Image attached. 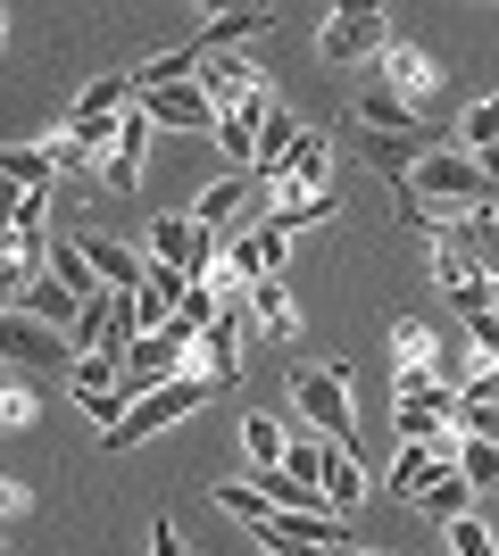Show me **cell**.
Listing matches in <instances>:
<instances>
[{
    "label": "cell",
    "instance_id": "obj_35",
    "mask_svg": "<svg viewBox=\"0 0 499 556\" xmlns=\"http://www.w3.org/2000/svg\"><path fill=\"white\" fill-rule=\"evenodd\" d=\"M450 548H458V556H499V540L483 532L475 515H458V523H450Z\"/></svg>",
    "mask_w": 499,
    "mask_h": 556
},
{
    "label": "cell",
    "instance_id": "obj_25",
    "mask_svg": "<svg viewBox=\"0 0 499 556\" xmlns=\"http://www.w3.org/2000/svg\"><path fill=\"white\" fill-rule=\"evenodd\" d=\"M358 150L375 159V175H383V184H391V191H400L408 175H416V159H425L416 141H391V134H358Z\"/></svg>",
    "mask_w": 499,
    "mask_h": 556
},
{
    "label": "cell",
    "instance_id": "obj_22",
    "mask_svg": "<svg viewBox=\"0 0 499 556\" xmlns=\"http://www.w3.org/2000/svg\"><path fill=\"white\" fill-rule=\"evenodd\" d=\"M25 316H34V325H50V332H75V316H84V307H75L67 300V282H59V275H34V282H25Z\"/></svg>",
    "mask_w": 499,
    "mask_h": 556
},
{
    "label": "cell",
    "instance_id": "obj_42",
    "mask_svg": "<svg viewBox=\"0 0 499 556\" xmlns=\"http://www.w3.org/2000/svg\"><path fill=\"white\" fill-rule=\"evenodd\" d=\"M0 300H9V291H0ZM9 307H17V300H9Z\"/></svg>",
    "mask_w": 499,
    "mask_h": 556
},
{
    "label": "cell",
    "instance_id": "obj_20",
    "mask_svg": "<svg viewBox=\"0 0 499 556\" xmlns=\"http://www.w3.org/2000/svg\"><path fill=\"white\" fill-rule=\"evenodd\" d=\"M266 25H275V9H216L191 42H200V59H216V50H241L250 34H266Z\"/></svg>",
    "mask_w": 499,
    "mask_h": 556
},
{
    "label": "cell",
    "instance_id": "obj_11",
    "mask_svg": "<svg viewBox=\"0 0 499 556\" xmlns=\"http://www.w3.org/2000/svg\"><path fill=\"white\" fill-rule=\"evenodd\" d=\"M142 150H150V116H142V100L117 116V150H109V166H100V184L117 191V200H134L142 191Z\"/></svg>",
    "mask_w": 499,
    "mask_h": 556
},
{
    "label": "cell",
    "instance_id": "obj_38",
    "mask_svg": "<svg viewBox=\"0 0 499 556\" xmlns=\"http://www.w3.org/2000/svg\"><path fill=\"white\" fill-rule=\"evenodd\" d=\"M475 325V349H483V366H499V316H466Z\"/></svg>",
    "mask_w": 499,
    "mask_h": 556
},
{
    "label": "cell",
    "instance_id": "obj_28",
    "mask_svg": "<svg viewBox=\"0 0 499 556\" xmlns=\"http://www.w3.org/2000/svg\"><path fill=\"white\" fill-rule=\"evenodd\" d=\"M284 432H275V416H241V457H250V473H275L284 465Z\"/></svg>",
    "mask_w": 499,
    "mask_h": 556
},
{
    "label": "cell",
    "instance_id": "obj_18",
    "mask_svg": "<svg viewBox=\"0 0 499 556\" xmlns=\"http://www.w3.org/2000/svg\"><path fill=\"white\" fill-rule=\"evenodd\" d=\"M358 125H366V134H391V141H416V134H425V100L366 92V100H358Z\"/></svg>",
    "mask_w": 499,
    "mask_h": 556
},
{
    "label": "cell",
    "instance_id": "obj_13",
    "mask_svg": "<svg viewBox=\"0 0 499 556\" xmlns=\"http://www.w3.org/2000/svg\"><path fill=\"white\" fill-rule=\"evenodd\" d=\"M441 473H458V441L400 448V457H391V498H408V507H416V498H425V490L441 482Z\"/></svg>",
    "mask_w": 499,
    "mask_h": 556
},
{
    "label": "cell",
    "instance_id": "obj_29",
    "mask_svg": "<svg viewBox=\"0 0 499 556\" xmlns=\"http://www.w3.org/2000/svg\"><path fill=\"white\" fill-rule=\"evenodd\" d=\"M209 507H225L234 523H250V532H259L266 515H275V507H266V490H259V482H216V490H209Z\"/></svg>",
    "mask_w": 499,
    "mask_h": 556
},
{
    "label": "cell",
    "instance_id": "obj_19",
    "mask_svg": "<svg viewBox=\"0 0 499 556\" xmlns=\"http://www.w3.org/2000/svg\"><path fill=\"white\" fill-rule=\"evenodd\" d=\"M125 109H134V75H100L67 100V125H117Z\"/></svg>",
    "mask_w": 499,
    "mask_h": 556
},
{
    "label": "cell",
    "instance_id": "obj_17",
    "mask_svg": "<svg viewBox=\"0 0 499 556\" xmlns=\"http://www.w3.org/2000/svg\"><path fill=\"white\" fill-rule=\"evenodd\" d=\"M50 275L67 282V300H75V307H100V300H117V291L100 282V266L84 257V241H50Z\"/></svg>",
    "mask_w": 499,
    "mask_h": 556
},
{
    "label": "cell",
    "instance_id": "obj_33",
    "mask_svg": "<svg viewBox=\"0 0 499 556\" xmlns=\"http://www.w3.org/2000/svg\"><path fill=\"white\" fill-rule=\"evenodd\" d=\"M433 282H441V291L475 282V257H466V250H450V241H433ZM483 282H491V275H483Z\"/></svg>",
    "mask_w": 499,
    "mask_h": 556
},
{
    "label": "cell",
    "instance_id": "obj_36",
    "mask_svg": "<svg viewBox=\"0 0 499 556\" xmlns=\"http://www.w3.org/2000/svg\"><path fill=\"white\" fill-rule=\"evenodd\" d=\"M150 556H191L184 532H175V515H159V523H150Z\"/></svg>",
    "mask_w": 499,
    "mask_h": 556
},
{
    "label": "cell",
    "instance_id": "obj_40",
    "mask_svg": "<svg viewBox=\"0 0 499 556\" xmlns=\"http://www.w3.org/2000/svg\"><path fill=\"white\" fill-rule=\"evenodd\" d=\"M341 556H383V548H341Z\"/></svg>",
    "mask_w": 499,
    "mask_h": 556
},
{
    "label": "cell",
    "instance_id": "obj_5",
    "mask_svg": "<svg viewBox=\"0 0 499 556\" xmlns=\"http://www.w3.org/2000/svg\"><path fill=\"white\" fill-rule=\"evenodd\" d=\"M150 257H159V266H175L184 282H209L216 257H225V241H216V232H200L191 216H150Z\"/></svg>",
    "mask_w": 499,
    "mask_h": 556
},
{
    "label": "cell",
    "instance_id": "obj_27",
    "mask_svg": "<svg viewBox=\"0 0 499 556\" xmlns=\"http://www.w3.org/2000/svg\"><path fill=\"white\" fill-rule=\"evenodd\" d=\"M333 216H341V191H309V200H275V208H266V225L309 232V225H333Z\"/></svg>",
    "mask_w": 499,
    "mask_h": 556
},
{
    "label": "cell",
    "instance_id": "obj_43",
    "mask_svg": "<svg viewBox=\"0 0 499 556\" xmlns=\"http://www.w3.org/2000/svg\"><path fill=\"white\" fill-rule=\"evenodd\" d=\"M284 556H300V548H284Z\"/></svg>",
    "mask_w": 499,
    "mask_h": 556
},
{
    "label": "cell",
    "instance_id": "obj_26",
    "mask_svg": "<svg viewBox=\"0 0 499 556\" xmlns=\"http://www.w3.org/2000/svg\"><path fill=\"white\" fill-rule=\"evenodd\" d=\"M475 498H483V490L466 482V473H441V482L416 498V515H433V523H458V515H475Z\"/></svg>",
    "mask_w": 499,
    "mask_h": 556
},
{
    "label": "cell",
    "instance_id": "obj_2",
    "mask_svg": "<svg viewBox=\"0 0 499 556\" xmlns=\"http://www.w3.org/2000/svg\"><path fill=\"white\" fill-rule=\"evenodd\" d=\"M408 200H425L433 216H475V208H491V184H483V166L466 159V150H425L416 159V175H408Z\"/></svg>",
    "mask_w": 499,
    "mask_h": 556
},
{
    "label": "cell",
    "instance_id": "obj_6",
    "mask_svg": "<svg viewBox=\"0 0 499 556\" xmlns=\"http://www.w3.org/2000/svg\"><path fill=\"white\" fill-rule=\"evenodd\" d=\"M383 50H391V17H383V9H333L325 34H316V59H325V67L383 59Z\"/></svg>",
    "mask_w": 499,
    "mask_h": 556
},
{
    "label": "cell",
    "instance_id": "obj_12",
    "mask_svg": "<svg viewBox=\"0 0 499 556\" xmlns=\"http://www.w3.org/2000/svg\"><path fill=\"white\" fill-rule=\"evenodd\" d=\"M266 116H275V92H250V100H234V109L216 116V150H225L241 175L259 166V125H266Z\"/></svg>",
    "mask_w": 499,
    "mask_h": 556
},
{
    "label": "cell",
    "instance_id": "obj_3",
    "mask_svg": "<svg viewBox=\"0 0 499 556\" xmlns=\"http://www.w3.org/2000/svg\"><path fill=\"white\" fill-rule=\"evenodd\" d=\"M291 407L309 416L316 441L350 448L358 432V407H350V366H291Z\"/></svg>",
    "mask_w": 499,
    "mask_h": 556
},
{
    "label": "cell",
    "instance_id": "obj_37",
    "mask_svg": "<svg viewBox=\"0 0 499 556\" xmlns=\"http://www.w3.org/2000/svg\"><path fill=\"white\" fill-rule=\"evenodd\" d=\"M17 216H25V191L9 184V175H0V241H9V232H17Z\"/></svg>",
    "mask_w": 499,
    "mask_h": 556
},
{
    "label": "cell",
    "instance_id": "obj_30",
    "mask_svg": "<svg viewBox=\"0 0 499 556\" xmlns=\"http://www.w3.org/2000/svg\"><path fill=\"white\" fill-rule=\"evenodd\" d=\"M425 84H433V59H425V50H383V92H425Z\"/></svg>",
    "mask_w": 499,
    "mask_h": 556
},
{
    "label": "cell",
    "instance_id": "obj_24",
    "mask_svg": "<svg viewBox=\"0 0 499 556\" xmlns=\"http://www.w3.org/2000/svg\"><path fill=\"white\" fill-rule=\"evenodd\" d=\"M366 490H375V482H366V465H358L350 448H333V465H325V515H350Z\"/></svg>",
    "mask_w": 499,
    "mask_h": 556
},
{
    "label": "cell",
    "instance_id": "obj_16",
    "mask_svg": "<svg viewBox=\"0 0 499 556\" xmlns=\"http://www.w3.org/2000/svg\"><path fill=\"white\" fill-rule=\"evenodd\" d=\"M441 241H450V250H466V257H475V275H491V282H499V208L450 216V225H441Z\"/></svg>",
    "mask_w": 499,
    "mask_h": 556
},
{
    "label": "cell",
    "instance_id": "obj_4",
    "mask_svg": "<svg viewBox=\"0 0 499 556\" xmlns=\"http://www.w3.org/2000/svg\"><path fill=\"white\" fill-rule=\"evenodd\" d=\"M209 374H184V382H159V391L150 399H134V407H125V424L117 432H100V448H142L150 432H166V424H184V416H200V407H209Z\"/></svg>",
    "mask_w": 499,
    "mask_h": 556
},
{
    "label": "cell",
    "instance_id": "obj_39",
    "mask_svg": "<svg viewBox=\"0 0 499 556\" xmlns=\"http://www.w3.org/2000/svg\"><path fill=\"white\" fill-rule=\"evenodd\" d=\"M475 166H483V184H499V141H491V150H483Z\"/></svg>",
    "mask_w": 499,
    "mask_h": 556
},
{
    "label": "cell",
    "instance_id": "obj_41",
    "mask_svg": "<svg viewBox=\"0 0 499 556\" xmlns=\"http://www.w3.org/2000/svg\"><path fill=\"white\" fill-rule=\"evenodd\" d=\"M0 42H9V17H0Z\"/></svg>",
    "mask_w": 499,
    "mask_h": 556
},
{
    "label": "cell",
    "instance_id": "obj_7",
    "mask_svg": "<svg viewBox=\"0 0 499 556\" xmlns=\"http://www.w3.org/2000/svg\"><path fill=\"white\" fill-rule=\"evenodd\" d=\"M250 208H259V175H241V166H234V175H216V184L200 191L184 216H191L200 232H216V241H234V225H241Z\"/></svg>",
    "mask_w": 499,
    "mask_h": 556
},
{
    "label": "cell",
    "instance_id": "obj_8",
    "mask_svg": "<svg viewBox=\"0 0 499 556\" xmlns=\"http://www.w3.org/2000/svg\"><path fill=\"white\" fill-rule=\"evenodd\" d=\"M0 366H75V341L67 332L34 325V316H0Z\"/></svg>",
    "mask_w": 499,
    "mask_h": 556
},
{
    "label": "cell",
    "instance_id": "obj_9",
    "mask_svg": "<svg viewBox=\"0 0 499 556\" xmlns=\"http://www.w3.org/2000/svg\"><path fill=\"white\" fill-rule=\"evenodd\" d=\"M142 116H150V125H166V134H216V116H225V109H216V100L200 92V75H191V84H166V92H150Z\"/></svg>",
    "mask_w": 499,
    "mask_h": 556
},
{
    "label": "cell",
    "instance_id": "obj_1",
    "mask_svg": "<svg viewBox=\"0 0 499 556\" xmlns=\"http://www.w3.org/2000/svg\"><path fill=\"white\" fill-rule=\"evenodd\" d=\"M391 424H400V448L450 441V432H458V391L433 366H400V374H391Z\"/></svg>",
    "mask_w": 499,
    "mask_h": 556
},
{
    "label": "cell",
    "instance_id": "obj_21",
    "mask_svg": "<svg viewBox=\"0 0 499 556\" xmlns=\"http://www.w3.org/2000/svg\"><path fill=\"white\" fill-rule=\"evenodd\" d=\"M241 316H250V332H275V341H284V332L300 325V307H291L284 275H266V282H250V300H241Z\"/></svg>",
    "mask_w": 499,
    "mask_h": 556
},
{
    "label": "cell",
    "instance_id": "obj_15",
    "mask_svg": "<svg viewBox=\"0 0 499 556\" xmlns=\"http://www.w3.org/2000/svg\"><path fill=\"white\" fill-rule=\"evenodd\" d=\"M200 92L216 100V109H234V100H250V92H266V75L241 59V50H216V59H200Z\"/></svg>",
    "mask_w": 499,
    "mask_h": 556
},
{
    "label": "cell",
    "instance_id": "obj_23",
    "mask_svg": "<svg viewBox=\"0 0 499 556\" xmlns=\"http://www.w3.org/2000/svg\"><path fill=\"white\" fill-rule=\"evenodd\" d=\"M0 175H9L17 191H50L59 159H50V141H42V150H34V141H9V150H0Z\"/></svg>",
    "mask_w": 499,
    "mask_h": 556
},
{
    "label": "cell",
    "instance_id": "obj_14",
    "mask_svg": "<svg viewBox=\"0 0 499 556\" xmlns=\"http://www.w3.org/2000/svg\"><path fill=\"white\" fill-rule=\"evenodd\" d=\"M309 191H333V141L325 134H300V150L275 175V200H309Z\"/></svg>",
    "mask_w": 499,
    "mask_h": 556
},
{
    "label": "cell",
    "instance_id": "obj_32",
    "mask_svg": "<svg viewBox=\"0 0 499 556\" xmlns=\"http://www.w3.org/2000/svg\"><path fill=\"white\" fill-rule=\"evenodd\" d=\"M458 134H466V150H475V159H483V150H491V141H499V92H491V100H475V109L458 116Z\"/></svg>",
    "mask_w": 499,
    "mask_h": 556
},
{
    "label": "cell",
    "instance_id": "obj_10",
    "mask_svg": "<svg viewBox=\"0 0 499 556\" xmlns=\"http://www.w3.org/2000/svg\"><path fill=\"white\" fill-rule=\"evenodd\" d=\"M241 341H250V316H241V307H225V316L200 332V357H191V374H209L216 391H225V382H241Z\"/></svg>",
    "mask_w": 499,
    "mask_h": 556
},
{
    "label": "cell",
    "instance_id": "obj_31",
    "mask_svg": "<svg viewBox=\"0 0 499 556\" xmlns=\"http://www.w3.org/2000/svg\"><path fill=\"white\" fill-rule=\"evenodd\" d=\"M458 473L475 490H499V441H458Z\"/></svg>",
    "mask_w": 499,
    "mask_h": 556
},
{
    "label": "cell",
    "instance_id": "obj_34",
    "mask_svg": "<svg viewBox=\"0 0 499 556\" xmlns=\"http://www.w3.org/2000/svg\"><path fill=\"white\" fill-rule=\"evenodd\" d=\"M391 349H400V366H441V349H433L425 325H391Z\"/></svg>",
    "mask_w": 499,
    "mask_h": 556
}]
</instances>
